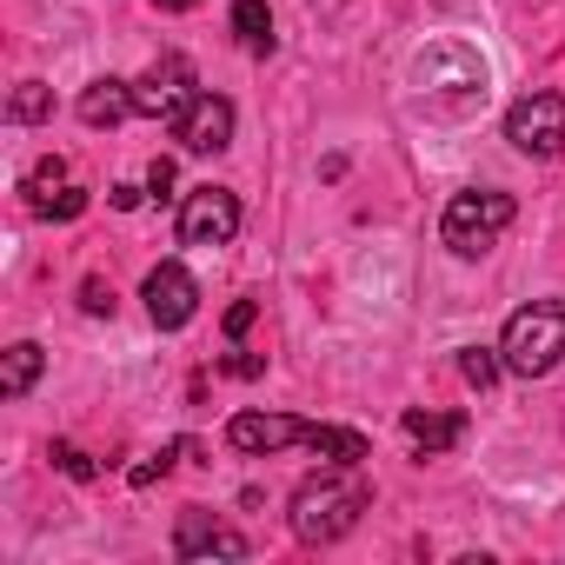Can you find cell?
<instances>
[{
    "label": "cell",
    "mask_w": 565,
    "mask_h": 565,
    "mask_svg": "<svg viewBox=\"0 0 565 565\" xmlns=\"http://www.w3.org/2000/svg\"><path fill=\"white\" fill-rule=\"evenodd\" d=\"M360 512H366V486H360L353 466L313 472L294 492V539L300 545H333V539H347L360 525Z\"/></svg>",
    "instance_id": "cell-1"
},
{
    "label": "cell",
    "mask_w": 565,
    "mask_h": 565,
    "mask_svg": "<svg viewBox=\"0 0 565 565\" xmlns=\"http://www.w3.org/2000/svg\"><path fill=\"white\" fill-rule=\"evenodd\" d=\"M499 360L505 373L519 380H545L558 360H565V300H532L505 320V340H499Z\"/></svg>",
    "instance_id": "cell-2"
},
{
    "label": "cell",
    "mask_w": 565,
    "mask_h": 565,
    "mask_svg": "<svg viewBox=\"0 0 565 565\" xmlns=\"http://www.w3.org/2000/svg\"><path fill=\"white\" fill-rule=\"evenodd\" d=\"M505 226H512V193H499V186L452 193V200H446V220H439V233H446V246H452L459 259L486 253Z\"/></svg>",
    "instance_id": "cell-3"
},
{
    "label": "cell",
    "mask_w": 565,
    "mask_h": 565,
    "mask_svg": "<svg viewBox=\"0 0 565 565\" xmlns=\"http://www.w3.org/2000/svg\"><path fill=\"white\" fill-rule=\"evenodd\" d=\"M505 140L532 160H552L565 147V94H525L505 114Z\"/></svg>",
    "instance_id": "cell-4"
},
{
    "label": "cell",
    "mask_w": 565,
    "mask_h": 565,
    "mask_svg": "<svg viewBox=\"0 0 565 565\" xmlns=\"http://www.w3.org/2000/svg\"><path fill=\"white\" fill-rule=\"evenodd\" d=\"M140 300H147V313H153V327H160V333H180V327L200 313V287H193V273H186L180 259H160V266L147 273Z\"/></svg>",
    "instance_id": "cell-5"
},
{
    "label": "cell",
    "mask_w": 565,
    "mask_h": 565,
    "mask_svg": "<svg viewBox=\"0 0 565 565\" xmlns=\"http://www.w3.org/2000/svg\"><path fill=\"white\" fill-rule=\"evenodd\" d=\"M239 233V200L226 186H193L180 206V239L186 246H226Z\"/></svg>",
    "instance_id": "cell-6"
},
{
    "label": "cell",
    "mask_w": 565,
    "mask_h": 565,
    "mask_svg": "<svg viewBox=\"0 0 565 565\" xmlns=\"http://www.w3.org/2000/svg\"><path fill=\"white\" fill-rule=\"evenodd\" d=\"M186 87H193L186 61H160L147 81H134V114H140V120H167V127H173V120L193 107V94H186Z\"/></svg>",
    "instance_id": "cell-7"
},
{
    "label": "cell",
    "mask_w": 565,
    "mask_h": 565,
    "mask_svg": "<svg viewBox=\"0 0 565 565\" xmlns=\"http://www.w3.org/2000/svg\"><path fill=\"white\" fill-rule=\"evenodd\" d=\"M226 446L233 452H287V446H307V426L287 419V413H233Z\"/></svg>",
    "instance_id": "cell-8"
},
{
    "label": "cell",
    "mask_w": 565,
    "mask_h": 565,
    "mask_svg": "<svg viewBox=\"0 0 565 565\" xmlns=\"http://www.w3.org/2000/svg\"><path fill=\"white\" fill-rule=\"evenodd\" d=\"M173 134H180L186 153H220V147L233 140V100H220V94H193V107L173 120Z\"/></svg>",
    "instance_id": "cell-9"
},
{
    "label": "cell",
    "mask_w": 565,
    "mask_h": 565,
    "mask_svg": "<svg viewBox=\"0 0 565 565\" xmlns=\"http://www.w3.org/2000/svg\"><path fill=\"white\" fill-rule=\"evenodd\" d=\"M173 552H180V558H246V539H239L233 525H220L213 512H180Z\"/></svg>",
    "instance_id": "cell-10"
},
{
    "label": "cell",
    "mask_w": 565,
    "mask_h": 565,
    "mask_svg": "<svg viewBox=\"0 0 565 565\" xmlns=\"http://www.w3.org/2000/svg\"><path fill=\"white\" fill-rule=\"evenodd\" d=\"M426 87H439L446 74H452V87L459 94H486V61H472L466 47H433V54H419V67H413Z\"/></svg>",
    "instance_id": "cell-11"
},
{
    "label": "cell",
    "mask_w": 565,
    "mask_h": 565,
    "mask_svg": "<svg viewBox=\"0 0 565 565\" xmlns=\"http://www.w3.org/2000/svg\"><path fill=\"white\" fill-rule=\"evenodd\" d=\"M74 114H81L87 127H120V120L134 114V81H94Z\"/></svg>",
    "instance_id": "cell-12"
},
{
    "label": "cell",
    "mask_w": 565,
    "mask_h": 565,
    "mask_svg": "<svg viewBox=\"0 0 565 565\" xmlns=\"http://www.w3.org/2000/svg\"><path fill=\"white\" fill-rule=\"evenodd\" d=\"M399 426H406V439H413L419 452H446V446L466 439V419H459V413H419V406H413Z\"/></svg>",
    "instance_id": "cell-13"
},
{
    "label": "cell",
    "mask_w": 565,
    "mask_h": 565,
    "mask_svg": "<svg viewBox=\"0 0 565 565\" xmlns=\"http://www.w3.org/2000/svg\"><path fill=\"white\" fill-rule=\"evenodd\" d=\"M307 446H313L320 459H333V466H366V459H373L366 433H353V426H307Z\"/></svg>",
    "instance_id": "cell-14"
},
{
    "label": "cell",
    "mask_w": 565,
    "mask_h": 565,
    "mask_svg": "<svg viewBox=\"0 0 565 565\" xmlns=\"http://www.w3.org/2000/svg\"><path fill=\"white\" fill-rule=\"evenodd\" d=\"M41 366H47V353L34 347V340H21V347H8V360H0V393L8 399H21L34 380H41Z\"/></svg>",
    "instance_id": "cell-15"
},
{
    "label": "cell",
    "mask_w": 565,
    "mask_h": 565,
    "mask_svg": "<svg viewBox=\"0 0 565 565\" xmlns=\"http://www.w3.org/2000/svg\"><path fill=\"white\" fill-rule=\"evenodd\" d=\"M233 34L246 54H273V14L266 0H233Z\"/></svg>",
    "instance_id": "cell-16"
},
{
    "label": "cell",
    "mask_w": 565,
    "mask_h": 565,
    "mask_svg": "<svg viewBox=\"0 0 565 565\" xmlns=\"http://www.w3.org/2000/svg\"><path fill=\"white\" fill-rule=\"evenodd\" d=\"M47 114H54V94H47L41 81H21V87H14V100H8V120L34 127V120H47Z\"/></svg>",
    "instance_id": "cell-17"
},
{
    "label": "cell",
    "mask_w": 565,
    "mask_h": 565,
    "mask_svg": "<svg viewBox=\"0 0 565 565\" xmlns=\"http://www.w3.org/2000/svg\"><path fill=\"white\" fill-rule=\"evenodd\" d=\"M34 213H41V220H81V213H87V193H81V186L41 193V200H34Z\"/></svg>",
    "instance_id": "cell-18"
},
{
    "label": "cell",
    "mask_w": 565,
    "mask_h": 565,
    "mask_svg": "<svg viewBox=\"0 0 565 565\" xmlns=\"http://www.w3.org/2000/svg\"><path fill=\"white\" fill-rule=\"evenodd\" d=\"M499 366H505V360H492L486 347H466V353H459V373H466V386H479V393L499 380Z\"/></svg>",
    "instance_id": "cell-19"
},
{
    "label": "cell",
    "mask_w": 565,
    "mask_h": 565,
    "mask_svg": "<svg viewBox=\"0 0 565 565\" xmlns=\"http://www.w3.org/2000/svg\"><path fill=\"white\" fill-rule=\"evenodd\" d=\"M61 180H67V160H61V153H54V160H41V167L28 173V186H34V200H41L47 186H61Z\"/></svg>",
    "instance_id": "cell-20"
},
{
    "label": "cell",
    "mask_w": 565,
    "mask_h": 565,
    "mask_svg": "<svg viewBox=\"0 0 565 565\" xmlns=\"http://www.w3.org/2000/svg\"><path fill=\"white\" fill-rule=\"evenodd\" d=\"M54 459H61V472H67V479H94V472H100L81 446H54Z\"/></svg>",
    "instance_id": "cell-21"
},
{
    "label": "cell",
    "mask_w": 565,
    "mask_h": 565,
    "mask_svg": "<svg viewBox=\"0 0 565 565\" xmlns=\"http://www.w3.org/2000/svg\"><path fill=\"white\" fill-rule=\"evenodd\" d=\"M81 307L100 320V313H114V287H107V279H87V287H81Z\"/></svg>",
    "instance_id": "cell-22"
},
{
    "label": "cell",
    "mask_w": 565,
    "mask_h": 565,
    "mask_svg": "<svg viewBox=\"0 0 565 565\" xmlns=\"http://www.w3.org/2000/svg\"><path fill=\"white\" fill-rule=\"evenodd\" d=\"M173 180H180L173 160H153V167H147V193H153V200H173Z\"/></svg>",
    "instance_id": "cell-23"
},
{
    "label": "cell",
    "mask_w": 565,
    "mask_h": 565,
    "mask_svg": "<svg viewBox=\"0 0 565 565\" xmlns=\"http://www.w3.org/2000/svg\"><path fill=\"white\" fill-rule=\"evenodd\" d=\"M253 320H259V307H253V300L226 307V340H246V333H253Z\"/></svg>",
    "instance_id": "cell-24"
},
{
    "label": "cell",
    "mask_w": 565,
    "mask_h": 565,
    "mask_svg": "<svg viewBox=\"0 0 565 565\" xmlns=\"http://www.w3.org/2000/svg\"><path fill=\"white\" fill-rule=\"evenodd\" d=\"M226 373H233V380H259V373H266V360H259V353H233V360H226Z\"/></svg>",
    "instance_id": "cell-25"
},
{
    "label": "cell",
    "mask_w": 565,
    "mask_h": 565,
    "mask_svg": "<svg viewBox=\"0 0 565 565\" xmlns=\"http://www.w3.org/2000/svg\"><path fill=\"white\" fill-rule=\"evenodd\" d=\"M153 8H167V14H186V8H200V0H153Z\"/></svg>",
    "instance_id": "cell-26"
}]
</instances>
